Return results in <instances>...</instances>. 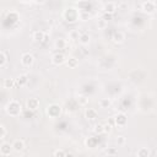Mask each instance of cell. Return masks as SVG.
Listing matches in <instances>:
<instances>
[{
	"mask_svg": "<svg viewBox=\"0 0 157 157\" xmlns=\"http://www.w3.org/2000/svg\"><path fill=\"white\" fill-rule=\"evenodd\" d=\"M5 112H6V114L10 115V117H18V115L21 114V112H22V105H21V103H20L18 101L12 99V101H10V102L6 104Z\"/></svg>",
	"mask_w": 157,
	"mask_h": 157,
	"instance_id": "cell-1",
	"label": "cell"
},
{
	"mask_svg": "<svg viewBox=\"0 0 157 157\" xmlns=\"http://www.w3.org/2000/svg\"><path fill=\"white\" fill-rule=\"evenodd\" d=\"M47 114L50 117V118H58L60 114H61V107L56 103H53L50 105H48L47 108Z\"/></svg>",
	"mask_w": 157,
	"mask_h": 157,
	"instance_id": "cell-2",
	"label": "cell"
},
{
	"mask_svg": "<svg viewBox=\"0 0 157 157\" xmlns=\"http://www.w3.org/2000/svg\"><path fill=\"white\" fill-rule=\"evenodd\" d=\"M78 11L76 10V9H74V7H69V9H66L65 10V12H64V17L66 18V21H69V22H74V21H76L77 18H78Z\"/></svg>",
	"mask_w": 157,
	"mask_h": 157,
	"instance_id": "cell-3",
	"label": "cell"
},
{
	"mask_svg": "<svg viewBox=\"0 0 157 157\" xmlns=\"http://www.w3.org/2000/svg\"><path fill=\"white\" fill-rule=\"evenodd\" d=\"M141 9H142V11H144L145 13L152 15V13H155V11H156V4H155V1L147 0V1H145V2L142 4Z\"/></svg>",
	"mask_w": 157,
	"mask_h": 157,
	"instance_id": "cell-4",
	"label": "cell"
},
{
	"mask_svg": "<svg viewBox=\"0 0 157 157\" xmlns=\"http://www.w3.org/2000/svg\"><path fill=\"white\" fill-rule=\"evenodd\" d=\"M34 63V56L31 54V53H23L21 55V64L26 67H29L32 66V64Z\"/></svg>",
	"mask_w": 157,
	"mask_h": 157,
	"instance_id": "cell-5",
	"label": "cell"
},
{
	"mask_svg": "<svg viewBox=\"0 0 157 157\" xmlns=\"http://www.w3.org/2000/svg\"><path fill=\"white\" fill-rule=\"evenodd\" d=\"M114 121H115V125H117V126L123 128V126H125L126 123H128V117H126L125 113H118V114H115V117H114Z\"/></svg>",
	"mask_w": 157,
	"mask_h": 157,
	"instance_id": "cell-6",
	"label": "cell"
},
{
	"mask_svg": "<svg viewBox=\"0 0 157 157\" xmlns=\"http://www.w3.org/2000/svg\"><path fill=\"white\" fill-rule=\"evenodd\" d=\"M26 105H27V108H28L29 110H33V112H34V110H37V109L39 108V99L36 98V97H31V98L27 99Z\"/></svg>",
	"mask_w": 157,
	"mask_h": 157,
	"instance_id": "cell-7",
	"label": "cell"
},
{
	"mask_svg": "<svg viewBox=\"0 0 157 157\" xmlns=\"http://www.w3.org/2000/svg\"><path fill=\"white\" fill-rule=\"evenodd\" d=\"M65 55L63 53H55L53 56H52V63L54 65H61L65 63Z\"/></svg>",
	"mask_w": 157,
	"mask_h": 157,
	"instance_id": "cell-8",
	"label": "cell"
},
{
	"mask_svg": "<svg viewBox=\"0 0 157 157\" xmlns=\"http://www.w3.org/2000/svg\"><path fill=\"white\" fill-rule=\"evenodd\" d=\"M12 145H10V142H2L0 146V153L2 156H9L12 152Z\"/></svg>",
	"mask_w": 157,
	"mask_h": 157,
	"instance_id": "cell-9",
	"label": "cell"
},
{
	"mask_svg": "<svg viewBox=\"0 0 157 157\" xmlns=\"http://www.w3.org/2000/svg\"><path fill=\"white\" fill-rule=\"evenodd\" d=\"M112 39H113V42H114L115 44H121V43H124V40H125V34H124L123 32H120V31H117V32L113 33Z\"/></svg>",
	"mask_w": 157,
	"mask_h": 157,
	"instance_id": "cell-10",
	"label": "cell"
},
{
	"mask_svg": "<svg viewBox=\"0 0 157 157\" xmlns=\"http://www.w3.org/2000/svg\"><path fill=\"white\" fill-rule=\"evenodd\" d=\"M11 145H12V150H13L15 152H21V151L25 150V142H23V140L16 139Z\"/></svg>",
	"mask_w": 157,
	"mask_h": 157,
	"instance_id": "cell-11",
	"label": "cell"
},
{
	"mask_svg": "<svg viewBox=\"0 0 157 157\" xmlns=\"http://www.w3.org/2000/svg\"><path fill=\"white\" fill-rule=\"evenodd\" d=\"M85 117H86L88 120H94V119L98 117V113H97V110L93 109V108H87V109L85 110Z\"/></svg>",
	"mask_w": 157,
	"mask_h": 157,
	"instance_id": "cell-12",
	"label": "cell"
},
{
	"mask_svg": "<svg viewBox=\"0 0 157 157\" xmlns=\"http://www.w3.org/2000/svg\"><path fill=\"white\" fill-rule=\"evenodd\" d=\"M17 86H20V87H23V86H26L27 83H28V76L27 75H25V74H21L17 78H16V82H15Z\"/></svg>",
	"mask_w": 157,
	"mask_h": 157,
	"instance_id": "cell-13",
	"label": "cell"
},
{
	"mask_svg": "<svg viewBox=\"0 0 157 157\" xmlns=\"http://www.w3.org/2000/svg\"><path fill=\"white\" fill-rule=\"evenodd\" d=\"M103 10H104V13H114L115 12V10H117V5L114 4V2H107L105 5H104V7H103Z\"/></svg>",
	"mask_w": 157,
	"mask_h": 157,
	"instance_id": "cell-14",
	"label": "cell"
},
{
	"mask_svg": "<svg viewBox=\"0 0 157 157\" xmlns=\"http://www.w3.org/2000/svg\"><path fill=\"white\" fill-rule=\"evenodd\" d=\"M78 42L82 44V45H87L88 43H90V39H91V37H90V34L88 33H80V36H78Z\"/></svg>",
	"mask_w": 157,
	"mask_h": 157,
	"instance_id": "cell-15",
	"label": "cell"
},
{
	"mask_svg": "<svg viewBox=\"0 0 157 157\" xmlns=\"http://www.w3.org/2000/svg\"><path fill=\"white\" fill-rule=\"evenodd\" d=\"M150 155H151V152H150L148 147H140L136 152L137 157H150Z\"/></svg>",
	"mask_w": 157,
	"mask_h": 157,
	"instance_id": "cell-16",
	"label": "cell"
},
{
	"mask_svg": "<svg viewBox=\"0 0 157 157\" xmlns=\"http://www.w3.org/2000/svg\"><path fill=\"white\" fill-rule=\"evenodd\" d=\"M66 65L69 69H75L78 66V60L75 58V56H70L67 60H66Z\"/></svg>",
	"mask_w": 157,
	"mask_h": 157,
	"instance_id": "cell-17",
	"label": "cell"
},
{
	"mask_svg": "<svg viewBox=\"0 0 157 157\" xmlns=\"http://www.w3.org/2000/svg\"><path fill=\"white\" fill-rule=\"evenodd\" d=\"M44 33H45V32H43V31H36V32H33V34H32L33 40H34V42H43Z\"/></svg>",
	"mask_w": 157,
	"mask_h": 157,
	"instance_id": "cell-18",
	"label": "cell"
},
{
	"mask_svg": "<svg viewBox=\"0 0 157 157\" xmlns=\"http://www.w3.org/2000/svg\"><path fill=\"white\" fill-rule=\"evenodd\" d=\"M110 105H112L110 98H101V99H99V107H101V108L107 109V108H109Z\"/></svg>",
	"mask_w": 157,
	"mask_h": 157,
	"instance_id": "cell-19",
	"label": "cell"
},
{
	"mask_svg": "<svg viewBox=\"0 0 157 157\" xmlns=\"http://www.w3.org/2000/svg\"><path fill=\"white\" fill-rule=\"evenodd\" d=\"M54 44H55V48L56 49H64L66 47V40L64 38H58Z\"/></svg>",
	"mask_w": 157,
	"mask_h": 157,
	"instance_id": "cell-20",
	"label": "cell"
},
{
	"mask_svg": "<svg viewBox=\"0 0 157 157\" xmlns=\"http://www.w3.org/2000/svg\"><path fill=\"white\" fill-rule=\"evenodd\" d=\"M107 26H108V21H107V20H104L103 17H102V18H99V20L97 21V27H98V29H105V28H107Z\"/></svg>",
	"mask_w": 157,
	"mask_h": 157,
	"instance_id": "cell-21",
	"label": "cell"
},
{
	"mask_svg": "<svg viewBox=\"0 0 157 157\" xmlns=\"http://www.w3.org/2000/svg\"><path fill=\"white\" fill-rule=\"evenodd\" d=\"M15 86V80L13 78H5L4 80V87L5 88H12Z\"/></svg>",
	"mask_w": 157,
	"mask_h": 157,
	"instance_id": "cell-22",
	"label": "cell"
},
{
	"mask_svg": "<svg viewBox=\"0 0 157 157\" xmlns=\"http://www.w3.org/2000/svg\"><path fill=\"white\" fill-rule=\"evenodd\" d=\"M53 156H55V157H64V156H66V152L64 150H61V148H58V150L53 151Z\"/></svg>",
	"mask_w": 157,
	"mask_h": 157,
	"instance_id": "cell-23",
	"label": "cell"
},
{
	"mask_svg": "<svg viewBox=\"0 0 157 157\" xmlns=\"http://www.w3.org/2000/svg\"><path fill=\"white\" fill-rule=\"evenodd\" d=\"M6 61H7V56H6V54H5L4 52H0V67L4 66V65L6 64Z\"/></svg>",
	"mask_w": 157,
	"mask_h": 157,
	"instance_id": "cell-24",
	"label": "cell"
},
{
	"mask_svg": "<svg viewBox=\"0 0 157 157\" xmlns=\"http://www.w3.org/2000/svg\"><path fill=\"white\" fill-rule=\"evenodd\" d=\"M93 131H94L96 134H103V124H101V123L96 124V125H94Z\"/></svg>",
	"mask_w": 157,
	"mask_h": 157,
	"instance_id": "cell-25",
	"label": "cell"
},
{
	"mask_svg": "<svg viewBox=\"0 0 157 157\" xmlns=\"http://www.w3.org/2000/svg\"><path fill=\"white\" fill-rule=\"evenodd\" d=\"M69 36H70V38H71V39H77V38H78V36H80V32H78L77 29H72V31L69 33Z\"/></svg>",
	"mask_w": 157,
	"mask_h": 157,
	"instance_id": "cell-26",
	"label": "cell"
},
{
	"mask_svg": "<svg viewBox=\"0 0 157 157\" xmlns=\"http://www.w3.org/2000/svg\"><path fill=\"white\" fill-rule=\"evenodd\" d=\"M112 131V125L110 124H103V132H105V134H109Z\"/></svg>",
	"mask_w": 157,
	"mask_h": 157,
	"instance_id": "cell-27",
	"label": "cell"
},
{
	"mask_svg": "<svg viewBox=\"0 0 157 157\" xmlns=\"http://www.w3.org/2000/svg\"><path fill=\"white\" fill-rule=\"evenodd\" d=\"M125 141H126V139H125L124 136H118V139H117V144H118L119 146L125 145Z\"/></svg>",
	"mask_w": 157,
	"mask_h": 157,
	"instance_id": "cell-28",
	"label": "cell"
},
{
	"mask_svg": "<svg viewBox=\"0 0 157 157\" xmlns=\"http://www.w3.org/2000/svg\"><path fill=\"white\" fill-rule=\"evenodd\" d=\"M6 132H7V131H6L5 126H4V125H0V140L6 136Z\"/></svg>",
	"mask_w": 157,
	"mask_h": 157,
	"instance_id": "cell-29",
	"label": "cell"
},
{
	"mask_svg": "<svg viewBox=\"0 0 157 157\" xmlns=\"http://www.w3.org/2000/svg\"><path fill=\"white\" fill-rule=\"evenodd\" d=\"M88 17H90L88 13H85V12H80V13H78V18H81L82 21H86Z\"/></svg>",
	"mask_w": 157,
	"mask_h": 157,
	"instance_id": "cell-30",
	"label": "cell"
},
{
	"mask_svg": "<svg viewBox=\"0 0 157 157\" xmlns=\"http://www.w3.org/2000/svg\"><path fill=\"white\" fill-rule=\"evenodd\" d=\"M78 101H80L81 104H86L88 102V98H86L85 96H78Z\"/></svg>",
	"mask_w": 157,
	"mask_h": 157,
	"instance_id": "cell-31",
	"label": "cell"
},
{
	"mask_svg": "<svg viewBox=\"0 0 157 157\" xmlns=\"http://www.w3.org/2000/svg\"><path fill=\"white\" fill-rule=\"evenodd\" d=\"M107 153H109V155H115V153H117V151H115L114 148H110V150H108V151H107Z\"/></svg>",
	"mask_w": 157,
	"mask_h": 157,
	"instance_id": "cell-32",
	"label": "cell"
},
{
	"mask_svg": "<svg viewBox=\"0 0 157 157\" xmlns=\"http://www.w3.org/2000/svg\"><path fill=\"white\" fill-rule=\"evenodd\" d=\"M48 38H49V36H48L47 33H44V38H43V43H47V42H48Z\"/></svg>",
	"mask_w": 157,
	"mask_h": 157,
	"instance_id": "cell-33",
	"label": "cell"
},
{
	"mask_svg": "<svg viewBox=\"0 0 157 157\" xmlns=\"http://www.w3.org/2000/svg\"><path fill=\"white\" fill-rule=\"evenodd\" d=\"M44 1H45V0H34V2H36V4H43Z\"/></svg>",
	"mask_w": 157,
	"mask_h": 157,
	"instance_id": "cell-34",
	"label": "cell"
}]
</instances>
